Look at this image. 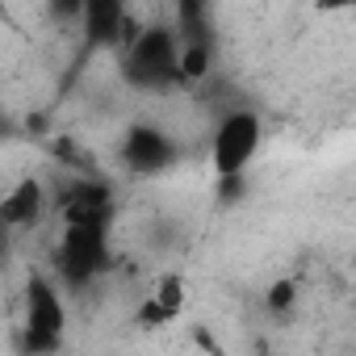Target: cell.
I'll return each mask as SVG.
<instances>
[{
  "instance_id": "1",
  "label": "cell",
  "mask_w": 356,
  "mask_h": 356,
  "mask_svg": "<svg viewBox=\"0 0 356 356\" xmlns=\"http://www.w3.org/2000/svg\"><path fill=\"white\" fill-rule=\"evenodd\" d=\"M67 331V302L51 277H30L26 281V327L22 343L30 356H55L63 348Z\"/></svg>"
},
{
  "instance_id": "2",
  "label": "cell",
  "mask_w": 356,
  "mask_h": 356,
  "mask_svg": "<svg viewBox=\"0 0 356 356\" xmlns=\"http://www.w3.org/2000/svg\"><path fill=\"white\" fill-rule=\"evenodd\" d=\"M264 143V122L256 109H231L222 113V122L214 126V138H210V168L218 181H231V176H243L248 163L256 159Z\"/></svg>"
},
{
  "instance_id": "3",
  "label": "cell",
  "mask_w": 356,
  "mask_h": 356,
  "mask_svg": "<svg viewBox=\"0 0 356 356\" xmlns=\"http://www.w3.org/2000/svg\"><path fill=\"white\" fill-rule=\"evenodd\" d=\"M122 67H126V80L134 88H168L172 80H181V47H176V34L151 26L122 55Z\"/></svg>"
},
{
  "instance_id": "4",
  "label": "cell",
  "mask_w": 356,
  "mask_h": 356,
  "mask_svg": "<svg viewBox=\"0 0 356 356\" xmlns=\"http://www.w3.org/2000/svg\"><path fill=\"white\" fill-rule=\"evenodd\" d=\"M122 163L134 176H159L176 163V143L168 138V130H159L151 122H134L122 134Z\"/></svg>"
},
{
  "instance_id": "5",
  "label": "cell",
  "mask_w": 356,
  "mask_h": 356,
  "mask_svg": "<svg viewBox=\"0 0 356 356\" xmlns=\"http://www.w3.org/2000/svg\"><path fill=\"white\" fill-rule=\"evenodd\" d=\"M101 260H105L101 222H67V231L59 239V273L72 285H84L92 273H101Z\"/></svg>"
},
{
  "instance_id": "6",
  "label": "cell",
  "mask_w": 356,
  "mask_h": 356,
  "mask_svg": "<svg viewBox=\"0 0 356 356\" xmlns=\"http://www.w3.org/2000/svg\"><path fill=\"white\" fill-rule=\"evenodd\" d=\"M42 214H47V185L38 176H22L0 202V218H5L9 231H30L42 222Z\"/></svg>"
},
{
  "instance_id": "7",
  "label": "cell",
  "mask_w": 356,
  "mask_h": 356,
  "mask_svg": "<svg viewBox=\"0 0 356 356\" xmlns=\"http://www.w3.org/2000/svg\"><path fill=\"white\" fill-rule=\"evenodd\" d=\"M84 34L92 38V42H118L122 47V38H126V26H130V9L126 5H118V0H92V5H84Z\"/></svg>"
},
{
  "instance_id": "8",
  "label": "cell",
  "mask_w": 356,
  "mask_h": 356,
  "mask_svg": "<svg viewBox=\"0 0 356 356\" xmlns=\"http://www.w3.org/2000/svg\"><path fill=\"white\" fill-rule=\"evenodd\" d=\"M210 67H214V55H210V42H185L181 47V80H189V84H197V80H206L210 76Z\"/></svg>"
},
{
  "instance_id": "9",
  "label": "cell",
  "mask_w": 356,
  "mask_h": 356,
  "mask_svg": "<svg viewBox=\"0 0 356 356\" xmlns=\"http://www.w3.org/2000/svg\"><path fill=\"white\" fill-rule=\"evenodd\" d=\"M151 298H155V302H159V306H163V310H168L172 318H176V314H181V310H185V302H189V293H185V281H181V277H176V273H163Z\"/></svg>"
},
{
  "instance_id": "10",
  "label": "cell",
  "mask_w": 356,
  "mask_h": 356,
  "mask_svg": "<svg viewBox=\"0 0 356 356\" xmlns=\"http://www.w3.org/2000/svg\"><path fill=\"white\" fill-rule=\"evenodd\" d=\"M264 306H268L273 314H289V310L298 306V281H293V277L273 281V285H268V293H264Z\"/></svg>"
},
{
  "instance_id": "11",
  "label": "cell",
  "mask_w": 356,
  "mask_h": 356,
  "mask_svg": "<svg viewBox=\"0 0 356 356\" xmlns=\"http://www.w3.org/2000/svg\"><path fill=\"white\" fill-rule=\"evenodd\" d=\"M168 323H172V314L155 298H143V306L134 310V327H143V331H155V327H168Z\"/></svg>"
},
{
  "instance_id": "12",
  "label": "cell",
  "mask_w": 356,
  "mask_h": 356,
  "mask_svg": "<svg viewBox=\"0 0 356 356\" xmlns=\"http://www.w3.org/2000/svg\"><path fill=\"white\" fill-rule=\"evenodd\" d=\"M218 193L231 202V197H239L243 193V176H231V181H218Z\"/></svg>"
}]
</instances>
